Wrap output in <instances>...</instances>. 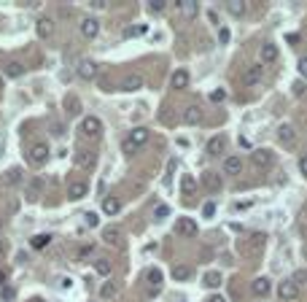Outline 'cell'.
<instances>
[{
	"instance_id": "1",
	"label": "cell",
	"mask_w": 307,
	"mask_h": 302,
	"mask_svg": "<svg viewBox=\"0 0 307 302\" xmlns=\"http://www.w3.org/2000/svg\"><path fill=\"white\" fill-rule=\"evenodd\" d=\"M146 143H149V130H146V127H135V130H130L127 138L122 140V151L124 154H135L140 146H146Z\"/></svg>"
},
{
	"instance_id": "2",
	"label": "cell",
	"mask_w": 307,
	"mask_h": 302,
	"mask_svg": "<svg viewBox=\"0 0 307 302\" xmlns=\"http://www.w3.org/2000/svg\"><path fill=\"white\" fill-rule=\"evenodd\" d=\"M272 162H275V154L270 149H253L251 151V165L259 167V170H270Z\"/></svg>"
},
{
	"instance_id": "3",
	"label": "cell",
	"mask_w": 307,
	"mask_h": 302,
	"mask_svg": "<svg viewBox=\"0 0 307 302\" xmlns=\"http://www.w3.org/2000/svg\"><path fill=\"white\" fill-rule=\"evenodd\" d=\"M49 146L46 143H32L30 146V151H27V162L30 165H46L49 162Z\"/></svg>"
},
{
	"instance_id": "4",
	"label": "cell",
	"mask_w": 307,
	"mask_h": 302,
	"mask_svg": "<svg viewBox=\"0 0 307 302\" xmlns=\"http://www.w3.org/2000/svg\"><path fill=\"white\" fill-rule=\"evenodd\" d=\"M81 132H84L86 138H100V135H103V119L84 116L81 119Z\"/></svg>"
},
{
	"instance_id": "5",
	"label": "cell",
	"mask_w": 307,
	"mask_h": 302,
	"mask_svg": "<svg viewBox=\"0 0 307 302\" xmlns=\"http://www.w3.org/2000/svg\"><path fill=\"white\" fill-rule=\"evenodd\" d=\"M226 146H229L226 135H213V138L208 140V146H205V151H208L210 157H224V154H226Z\"/></svg>"
},
{
	"instance_id": "6",
	"label": "cell",
	"mask_w": 307,
	"mask_h": 302,
	"mask_svg": "<svg viewBox=\"0 0 307 302\" xmlns=\"http://www.w3.org/2000/svg\"><path fill=\"white\" fill-rule=\"evenodd\" d=\"M297 294H299V286L294 284V281H283V284H278V297L280 300H286V302H291V300H297Z\"/></svg>"
},
{
	"instance_id": "7",
	"label": "cell",
	"mask_w": 307,
	"mask_h": 302,
	"mask_svg": "<svg viewBox=\"0 0 307 302\" xmlns=\"http://www.w3.org/2000/svg\"><path fill=\"white\" fill-rule=\"evenodd\" d=\"M76 73H78V78H84V81H92V78L97 76V62H92V59H81L78 68H76Z\"/></svg>"
},
{
	"instance_id": "8",
	"label": "cell",
	"mask_w": 307,
	"mask_h": 302,
	"mask_svg": "<svg viewBox=\"0 0 307 302\" xmlns=\"http://www.w3.org/2000/svg\"><path fill=\"white\" fill-rule=\"evenodd\" d=\"M202 186H205L208 192L216 194V192L224 189V178L218 176V173H202Z\"/></svg>"
},
{
	"instance_id": "9",
	"label": "cell",
	"mask_w": 307,
	"mask_h": 302,
	"mask_svg": "<svg viewBox=\"0 0 307 302\" xmlns=\"http://www.w3.org/2000/svg\"><path fill=\"white\" fill-rule=\"evenodd\" d=\"M175 232H178V235H183V238H194V235L199 232V227H197V221H194V219H178Z\"/></svg>"
},
{
	"instance_id": "10",
	"label": "cell",
	"mask_w": 307,
	"mask_h": 302,
	"mask_svg": "<svg viewBox=\"0 0 307 302\" xmlns=\"http://www.w3.org/2000/svg\"><path fill=\"white\" fill-rule=\"evenodd\" d=\"M143 76L140 73H130V76H124V81H122V86L119 89L122 92H138V89H143Z\"/></svg>"
},
{
	"instance_id": "11",
	"label": "cell",
	"mask_w": 307,
	"mask_h": 302,
	"mask_svg": "<svg viewBox=\"0 0 307 302\" xmlns=\"http://www.w3.org/2000/svg\"><path fill=\"white\" fill-rule=\"evenodd\" d=\"M81 35H84V38H89V41L100 35V22H97L95 16H86V19H81Z\"/></svg>"
},
{
	"instance_id": "12",
	"label": "cell",
	"mask_w": 307,
	"mask_h": 302,
	"mask_svg": "<svg viewBox=\"0 0 307 302\" xmlns=\"http://www.w3.org/2000/svg\"><path fill=\"white\" fill-rule=\"evenodd\" d=\"M189 81H191V76H189V70H186V68H178L170 76V86H172V89H186Z\"/></svg>"
},
{
	"instance_id": "13",
	"label": "cell",
	"mask_w": 307,
	"mask_h": 302,
	"mask_svg": "<svg viewBox=\"0 0 307 302\" xmlns=\"http://www.w3.org/2000/svg\"><path fill=\"white\" fill-rule=\"evenodd\" d=\"M224 173H226V176H240V173H243V159H240L237 154L226 157L224 159Z\"/></svg>"
},
{
	"instance_id": "14",
	"label": "cell",
	"mask_w": 307,
	"mask_h": 302,
	"mask_svg": "<svg viewBox=\"0 0 307 302\" xmlns=\"http://www.w3.org/2000/svg\"><path fill=\"white\" fill-rule=\"evenodd\" d=\"M76 165L81 167V170H89V167H95V151H89V149L76 151Z\"/></svg>"
},
{
	"instance_id": "15",
	"label": "cell",
	"mask_w": 307,
	"mask_h": 302,
	"mask_svg": "<svg viewBox=\"0 0 307 302\" xmlns=\"http://www.w3.org/2000/svg\"><path fill=\"white\" fill-rule=\"evenodd\" d=\"M86 192H89L86 181H73V184L68 186V197H70V200H84Z\"/></svg>"
},
{
	"instance_id": "16",
	"label": "cell",
	"mask_w": 307,
	"mask_h": 302,
	"mask_svg": "<svg viewBox=\"0 0 307 302\" xmlns=\"http://www.w3.org/2000/svg\"><path fill=\"white\" fill-rule=\"evenodd\" d=\"M270 278H264V275H262V278H253V284H251V292L253 294H256V297H267V294H270Z\"/></svg>"
},
{
	"instance_id": "17",
	"label": "cell",
	"mask_w": 307,
	"mask_h": 302,
	"mask_svg": "<svg viewBox=\"0 0 307 302\" xmlns=\"http://www.w3.org/2000/svg\"><path fill=\"white\" fill-rule=\"evenodd\" d=\"M178 11H181L186 19H194L199 14V5L194 3V0H178Z\"/></svg>"
},
{
	"instance_id": "18",
	"label": "cell",
	"mask_w": 307,
	"mask_h": 302,
	"mask_svg": "<svg viewBox=\"0 0 307 302\" xmlns=\"http://www.w3.org/2000/svg\"><path fill=\"white\" fill-rule=\"evenodd\" d=\"M43 186H46L43 178H32L30 184H27V200H30V203H35V200L43 194Z\"/></svg>"
},
{
	"instance_id": "19",
	"label": "cell",
	"mask_w": 307,
	"mask_h": 302,
	"mask_svg": "<svg viewBox=\"0 0 307 302\" xmlns=\"http://www.w3.org/2000/svg\"><path fill=\"white\" fill-rule=\"evenodd\" d=\"M262 81V65H251L248 70H245V76H243V84L245 86H253V84H259Z\"/></svg>"
},
{
	"instance_id": "20",
	"label": "cell",
	"mask_w": 307,
	"mask_h": 302,
	"mask_svg": "<svg viewBox=\"0 0 307 302\" xmlns=\"http://www.w3.org/2000/svg\"><path fill=\"white\" fill-rule=\"evenodd\" d=\"M294 138H297V130H294L291 124H280L278 127V140H280V143L289 146V143H294Z\"/></svg>"
},
{
	"instance_id": "21",
	"label": "cell",
	"mask_w": 307,
	"mask_h": 302,
	"mask_svg": "<svg viewBox=\"0 0 307 302\" xmlns=\"http://www.w3.org/2000/svg\"><path fill=\"white\" fill-rule=\"evenodd\" d=\"M119 211H122V200H119V197H103V213L116 216Z\"/></svg>"
},
{
	"instance_id": "22",
	"label": "cell",
	"mask_w": 307,
	"mask_h": 302,
	"mask_svg": "<svg viewBox=\"0 0 307 302\" xmlns=\"http://www.w3.org/2000/svg\"><path fill=\"white\" fill-rule=\"evenodd\" d=\"M278 54H280V51H278V46H275V43H264V46H262V51H259L262 62H275Z\"/></svg>"
},
{
	"instance_id": "23",
	"label": "cell",
	"mask_w": 307,
	"mask_h": 302,
	"mask_svg": "<svg viewBox=\"0 0 307 302\" xmlns=\"http://www.w3.org/2000/svg\"><path fill=\"white\" fill-rule=\"evenodd\" d=\"M183 122H186V124H199V122H202V108H197V105H189V108L183 111Z\"/></svg>"
},
{
	"instance_id": "24",
	"label": "cell",
	"mask_w": 307,
	"mask_h": 302,
	"mask_svg": "<svg viewBox=\"0 0 307 302\" xmlns=\"http://www.w3.org/2000/svg\"><path fill=\"white\" fill-rule=\"evenodd\" d=\"M146 281L151 284V294H156V292H159V286H162V270L151 267V270L146 273Z\"/></svg>"
},
{
	"instance_id": "25",
	"label": "cell",
	"mask_w": 307,
	"mask_h": 302,
	"mask_svg": "<svg viewBox=\"0 0 307 302\" xmlns=\"http://www.w3.org/2000/svg\"><path fill=\"white\" fill-rule=\"evenodd\" d=\"M54 35V22L51 19H38V38H51Z\"/></svg>"
},
{
	"instance_id": "26",
	"label": "cell",
	"mask_w": 307,
	"mask_h": 302,
	"mask_svg": "<svg viewBox=\"0 0 307 302\" xmlns=\"http://www.w3.org/2000/svg\"><path fill=\"white\" fill-rule=\"evenodd\" d=\"M3 76H5V78H19V76H24V65L14 59V62H8V65L3 68Z\"/></svg>"
},
{
	"instance_id": "27",
	"label": "cell",
	"mask_w": 307,
	"mask_h": 302,
	"mask_svg": "<svg viewBox=\"0 0 307 302\" xmlns=\"http://www.w3.org/2000/svg\"><path fill=\"white\" fill-rule=\"evenodd\" d=\"M226 11H229L232 16H245L248 5H245V0H229V3H226Z\"/></svg>"
},
{
	"instance_id": "28",
	"label": "cell",
	"mask_w": 307,
	"mask_h": 302,
	"mask_svg": "<svg viewBox=\"0 0 307 302\" xmlns=\"http://www.w3.org/2000/svg\"><path fill=\"white\" fill-rule=\"evenodd\" d=\"M49 243H51V235H46V232L32 235V238H30V248H35V251H41V248H46Z\"/></svg>"
},
{
	"instance_id": "29",
	"label": "cell",
	"mask_w": 307,
	"mask_h": 302,
	"mask_svg": "<svg viewBox=\"0 0 307 302\" xmlns=\"http://www.w3.org/2000/svg\"><path fill=\"white\" fill-rule=\"evenodd\" d=\"M119 238H122V230H119V227H105L103 230V240L105 243H119Z\"/></svg>"
},
{
	"instance_id": "30",
	"label": "cell",
	"mask_w": 307,
	"mask_h": 302,
	"mask_svg": "<svg viewBox=\"0 0 307 302\" xmlns=\"http://www.w3.org/2000/svg\"><path fill=\"white\" fill-rule=\"evenodd\" d=\"M181 192L191 197V194L197 192V178H194V176H183V178H181Z\"/></svg>"
},
{
	"instance_id": "31",
	"label": "cell",
	"mask_w": 307,
	"mask_h": 302,
	"mask_svg": "<svg viewBox=\"0 0 307 302\" xmlns=\"http://www.w3.org/2000/svg\"><path fill=\"white\" fill-rule=\"evenodd\" d=\"M172 278L175 281H189L191 278V267L189 265H175L172 267Z\"/></svg>"
},
{
	"instance_id": "32",
	"label": "cell",
	"mask_w": 307,
	"mask_h": 302,
	"mask_svg": "<svg viewBox=\"0 0 307 302\" xmlns=\"http://www.w3.org/2000/svg\"><path fill=\"white\" fill-rule=\"evenodd\" d=\"M111 297H116V284H113V281L100 286V300H111Z\"/></svg>"
},
{
	"instance_id": "33",
	"label": "cell",
	"mask_w": 307,
	"mask_h": 302,
	"mask_svg": "<svg viewBox=\"0 0 307 302\" xmlns=\"http://www.w3.org/2000/svg\"><path fill=\"white\" fill-rule=\"evenodd\" d=\"M111 270H113V265H111L108 259H97L95 262V273L97 275H111Z\"/></svg>"
},
{
	"instance_id": "34",
	"label": "cell",
	"mask_w": 307,
	"mask_h": 302,
	"mask_svg": "<svg viewBox=\"0 0 307 302\" xmlns=\"http://www.w3.org/2000/svg\"><path fill=\"white\" fill-rule=\"evenodd\" d=\"M149 32V24H135V27H127L124 35L127 38H138V35H146Z\"/></svg>"
},
{
	"instance_id": "35",
	"label": "cell",
	"mask_w": 307,
	"mask_h": 302,
	"mask_svg": "<svg viewBox=\"0 0 307 302\" xmlns=\"http://www.w3.org/2000/svg\"><path fill=\"white\" fill-rule=\"evenodd\" d=\"M205 286H208V289H218V286H221V275H218V273H208V275H205Z\"/></svg>"
},
{
	"instance_id": "36",
	"label": "cell",
	"mask_w": 307,
	"mask_h": 302,
	"mask_svg": "<svg viewBox=\"0 0 307 302\" xmlns=\"http://www.w3.org/2000/svg\"><path fill=\"white\" fill-rule=\"evenodd\" d=\"M84 224H86V227H97V224H100V216H97L95 211H86V213H84Z\"/></svg>"
},
{
	"instance_id": "37",
	"label": "cell",
	"mask_w": 307,
	"mask_h": 302,
	"mask_svg": "<svg viewBox=\"0 0 307 302\" xmlns=\"http://www.w3.org/2000/svg\"><path fill=\"white\" fill-rule=\"evenodd\" d=\"M65 105H68V111H70V113H78V108H81V103H78V97H73V95H68V97H65Z\"/></svg>"
},
{
	"instance_id": "38",
	"label": "cell",
	"mask_w": 307,
	"mask_h": 302,
	"mask_svg": "<svg viewBox=\"0 0 307 302\" xmlns=\"http://www.w3.org/2000/svg\"><path fill=\"white\" fill-rule=\"evenodd\" d=\"M291 281L297 286H307V270H297V273L291 275Z\"/></svg>"
},
{
	"instance_id": "39",
	"label": "cell",
	"mask_w": 307,
	"mask_h": 302,
	"mask_svg": "<svg viewBox=\"0 0 307 302\" xmlns=\"http://www.w3.org/2000/svg\"><path fill=\"white\" fill-rule=\"evenodd\" d=\"M167 216H170V205H156V211H154V219L162 221V219H167Z\"/></svg>"
},
{
	"instance_id": "40",
	"label": "cell",
	"mask_w": 307,
	"mask_h": 302,
	"mask_svg": "<svg viewBox=\"0 0 307 302\" xmlns=\"http://www.w3.org/2000/svg\"><path fill=\"white\" fill-rule=\"evenodd\" d=\"M216 211H218L216 203H205V205H202V216H205V219H213V216H216Z\"/></svg>"
},
{
	"instance_id": "41",
	"label": "cell",
	"mask_w": 307,
	"mask_h": 302,
	"mask_svg": "<svg viewBox=\"0 0 307 302\" xmlns=\"http://www.w3.org/2000/svg\"><path fill=\"white\" fill-rule=\"evenodd\" d=\"M210 100H213V103H224V100H226V92H224V89H213V92H210Z\"/></svg>"
},
{
	"instance_id": "42",
	"label": "cell",
	"mask_w": 307,
	"mask_h": 302,
	"mask_svg": "<svg viewBox=\"0 0 307 302\" xmlns=\"http://www.w3.org/2000/svg\"><path fill=\"white\" fill-rule=\"evenodd\" d=\"M229 38H232V32L226 30V27H221V30H218V43H221V46H226V43H229Z\"/></svg>"
},
{
	"instance_id": "43",
	"label": "cell",
	"mask_w": 307,
	"mask_h": 302,
	"mask_svg": "<svg viewBox=\"0 0 307 302\" xmlns=\"http://www.w3.org/2000/svg\"><path fill=\"white\" fill-rule=\"evenodd\" d=\"M164 5H167L164 0H149V8L151 11H164Z\"/></svg>"
},
{
	"instance_id": "44",
	"label": "cell",
	"mask_w": 307,
	"mask_h": 302,
	"mask_svg": "<svg viewBox=\"0 0 307 302\" xmlns=\"http://www.w3.org/2000/svg\"><path fill=\"white\" fill-rule=\"evenodd\" d=\"M19 178H22V170H19V167H14V170L8 173V184H19Z\"/></svg>"
},
{
	"instance_id": "45",
	"label": "cell",
	"mask_w": 307,
	"mask_h": 302,
	"mask_svg": "<svg viewBox=\"0 0 307 302\" xmlns=\"http://www.w3.org/2000/svg\"><path fill=\"white\" fill-rule=\"evenodd\" d=\"M299 173L307 178V154H302V157H299Z\"/></svg>"
},
{
	"instance_id": "46",
	"label": "cell",
	"mask_w": 307,
	"mask_h": 302,
	"mask_svg": "<svg viewBox=\"0 0 307 302\" xmlns=\"http://www.w3.org/2000/svg\"><path fill=\"white\" fill-rule=\"evenodd\" d=\"M51 130H54V138H62V135H65V127L59 124V122H54V124H51Z\"/></svg>"
},
{
	"instance_id": "47",
	"label": "cell",
	"mask_w": 307,
	"mask_h": 302,
	"mask_svg": "<svg viewBox=\"0 0 307 302\" xmlns=\"http://www.w3.org/2000/svg\"><path fill=\"white\" fill-rule=\"evenodd\" d=\"M0 297H3L5 302H8V300H14V289H11V286H8V289H3V292H0Z\"/></svg>"
},
{
	"instance_id": "48",
	"label": "cell",
	"mask_w": 307,
	"mask_h": 302,
	"mask_svg": "<svg viewBox=\"0 0 307 302\" xmlns=\"http://www.w3.org/2000/svg\"><path fill=\"white\" fill-rule=\"evenodd\" d=\"M297 68H299V73H302V76L307 78V57H302V59H299V65H297Z\"/></svg>"
},
{
	"instance_id": "49",
	"label": "cell",
	"mask_w": 307,
	"mask_h": 302,
	"mask_svg": "<svg viewBox=\"0 0 307 302\" xmlns=\"http://www.w3.org/2000/svg\"><path fill=\"white\" fill-rule=\"evenodd\" d=\"M305 89H307L305 84H294V95H297V97H302V95H305Z\"/></svg>"
},
{
	"instance_id": "50",
	"label": "cell",
	"mask_w": 307,
	"mask_h": 302,
	"mask_svg": "<svg viewBox=\"0 0 307 302\" xmlns=\"http://www.w3.org/2000/svg\"><path fill=\"white\" fill-rule=\"evenodd\" d=\"M70 286H73L70 278H59V289H70Z\"/></svg>"
},
{
	"instance_id": "51",
	"label": "cell",
	"mask_w": 307,
	"mask_h": 302,
	"mask_svg": "<svg viewBox=\"0 0 307 302\" xmlns=\"http://www.w3.org/2000/svg\"><path fill=\"white\" fill-rule=\"evenodd\" d=\"M89 5H92V8H105V0H92Z\"/></svg>"
},
{
	"instance_id": "52",
	"label": "cell",
	"mask_w": 307,
	"mask_h": 302,
	"mask_svg": "<svg viewBox=\"0 0 307 302\" xmlns=\"http://www.w3.org/2000/svg\"><path fill=\"white\" fill-rule=\"evenodd\" d=\"M208 302H226V300H224V297H221V294H216V297H210V300H208Z\"/></svg>"
},
{
	"instance_id": "53",
	"label": "cell",
	"mask_w": 307,
	"mask_h": 302,
	"mask_svg": "<svg viewBox=\"0 0 307 302\" xmlns=\"http://www.w3.org/2000/svg\"><path fill=\"white\" fill-rule=\"evenodd\" d=\"M3 251H5V243H3V240H0V257H3Z\"/></svg>"
},
{
	"instance_id": "54",
	"label": "cell",
	"mask_w": 307,
	"mask_h": 302,
	"mask_svg": "<svg viewBox=\"0 0 307 302\" xmlns=\"http://www.w3.org/2000/svg\"><path fill=\"white\" fill-rule=\"evenodd\" d=\"M0 284H5V275L3 273H0Z\"/></svg>"
},
{
	"instance_id": "55",
	"label": "cell",
	"mask_w": 307,
	"mask_h": 302,
	"mask_svg": "<svg viewBox=\"0 0 307 302\" xmlns=\"http://www.w3.org/2000/svg\"><path fill=\"white\" fill-rule=\"evenodd\" d=\"M0 89H3V78H0Z\"/></svg>"
},
{
	"instance_id": "56",
	"label": "cell",
	"mask_w": 307,
	"mask_h": 302,
	"mask_svg": "<svg viewBox=\"0 0 307 302\" xmlns=\"http://www.w3.org/2000/svg\"><path fill=\"white\" fill-rule=\"evenodd\" d=\"M305 257H307V246H305Z\"/></svg>"
},
{
	"instance_id": "57",
	"label": "cell",
	"mask_w": 307,
	"mask_h": 302,
	"mask_svg": "<svg viewBox=\"0 0 307 302\" xmlns=\"http://www.w3.org/2000/svg\"><path fill=\"white\" fill-rule=\"evenodd\" d=\"M0 230H3V221H0Z\"/></svg>"
}]
</instances>
